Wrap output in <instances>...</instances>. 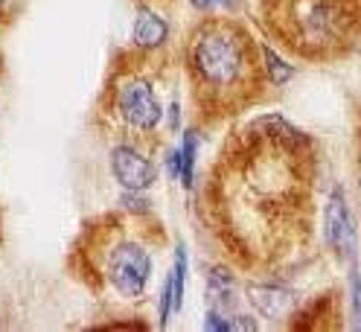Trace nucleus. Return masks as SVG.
I'll return each instance as SVG.
<instances>
[{
  "mask_svg": "<svg viewBox=\"0 0 361 332\" xmlns=\"http://www.w3.org/2000/svg\"><path fill=\"white\" fill-rule=\"evenodd\" d=\"M318 143L283 114L224 135L195 192V216L221 262L247 277H286L314 248Z\"/></svg>",
  "mask_w": 361,
  "mask_h": 332,
  "instance_id": "1",
  "label": "nucleus"
},
{
  "mask_svg": "<svg viewBox=\"0 0 361 332\" xmlns=\"http://www.w3.org/2000/svg\"><path fill=\"white\" fill-rule=\"evenodd\" d=\"M204 300H207V309H219V312H228V315L239 312V285L228 262H219L207 271Z\"/></svg>",
  "mask_w": 361,
  "mask_h": 332,
  "instance_id": "11",
  "label": "nucleus"
},
{
  "mask_svg": "<svg viewBox=\"0 0 361 332\" xmlns=\"http://www.w3.org/2000/svg\"><path fill=\"white\" fill-rule=\"evenodd\" d=\"M187 271H190V257H187V245L178 242L175 245V262L166 274L169 285H172V312L178 315L184 309V295H187Z\"/></svg>",
  "mask_w": 361,
  "mask_h": 332,
  "instance_id": "13",
  "label": "nucleus"
},
{
  "mask_svg": "<svg viewBox=\"0 0 361 332\" xmlns=\"http://www.w3.org/2000/svg\"><path fill=\"white\" fill-rule=\"evenodd\" d=\"M288 329H300V332H312V329H341L344 326V300L341 292H324L314 295L306 303H300L291 318L286 321Z\"/></svg>",
  "mask_w": 361,
  "mask_h": 332,
  "instance_id": "9",
  "label": "nucleus"
},
{
  "mask_svg": "<svg viewBox=\"0 0 361 332\" xmlns=\"http://www.w3.org/2000/svg\"><path fill=\"white\" fill-rule=\"evenodd\" d=\"M198 146H201V128L192 123L180 131V187L187 192L195 190V175H198Z\"/></svg>",
  "mask_w": 361,
  "mask_h": 332,
  "instance_id": "12",
  "label": "nucleus"
},
{
  "mask_svg": "<svg viewBox=\"0 0 361 332\" xmlns=\"http://www.w3.org/2000/svg\"><path fill=\"white\" fill-rule=\"evenodd\" d=\"M169 233L154 213L126 207L85 219L64 257V269L108 312L128 318L149 300L157 259Z\"/></svg>",
  "mask_w": 361,
  "mask_h": 332,
  "instance_id": "3",
  "label": "nucleus"
},
{
  "mask_svg": "<svg viewBox=\"0 0 361 332\" xmlns=\"http://www.w3.org/2000/svg\"><path fill=\"white\" fill-rule=\"evenodd\" d=\"M108 166H111V175H114L123 190L146 192V190H152L157 184L154 154L146 152L137 143H128V140L114 143L111 146V154H108Z\"/></svg>",
  "mask_w": 361,
  "mask_h": 332,
  "instance_id": "7",
  "label": "nucleus"
},
{
  "mask_svg": "<svg viewBox=\"0 0 361 332\" xmlns=\"http://www.w3.org/2000/svg\"><path fill=\"white\" fill-rule=\"evenodd\" d=\"M324 248L329 251V257L338 265H350L358 259V219L355 210L350 204V195L344 184H335L326 195V204H324Z\"/></svg>",
  "mask_w": 361,
  "mask_h": 332,
  "instance_id": "6",
  "label": "nucleus"
},
{
  "mask_svg": "<svg viewBox=\"0 0 361 332\" xmlns=\"http://www.w3.org/2000/svg\"><path fill=\"white\" fill-rule=\"evenodd\" d=\"M190 4L198 15H204V12H236L239 0H190Z\"/></svg>",
  "mask_w": 361,
  "mask_h": 332,
  "instance_id": "16",
  "label": "nucleus"
},
{
  "mask_svg": "<svg viewBox=\"0 0 361 332\" xmlns=\"http://www.w3.org/2000/svg\"><path fill=\"white\" fill-rule=\"evenodd\" d=\"M355 146H358V192H361V105H355Z\"/></svg>",
  "mask_w": 361,
  "mask_h": 332,
  "instance_id": "19",
  "label": "nucleus"
},
{
  "mask_svg": "<svg viewBox=\"0 0 361 332\" xmlns=\"http://www.w3.org/2000/svg\"><path fill=\"white\" fill-rule=\"evenodd\" d=\"M0 239H4V233H0Z\"/></svg>",
  "mask_w": 361,
  "mask_h": 332,
  "instance_id": "21",
  "label": "nucleus"
},
{
  "mask_svg": "<svg viewBox=\"0 0 361 332\" xmlns=\"http://www.w3.org/2000/svg\"><path fill=\"white\" fill-rule=\"evenodd\" d=\"M134 4H152V6H172L178 0H134Z\"/></svg>",
  "mask_w": 361,
  "mask_h": 332,
  "instance_id": "20",
  "label": "nucleus"
},
{
  "mask_svg": "<svg viewBox=\"0 0 361 332\" xmlns=\"http://www.w3.org/2000/svg\"><path fill=\"white\" fill-rule=\"evenodd\" d=\"M350 274H347V300H350V318L353 326L361 329V259L347 265Z\"/></svg>",
  "mask_w": 361,
  "mask_h": 332,
  "instance_id": "14",
  "label": "nucleus"
},
{
  "mask_svg": "<svg viewBox=\"0 0 361 332\" xmlns=\"http://www.w3.org/2000/svg\"><path fill=\"white\" fill-rule=\"evenodd\" d=\"M178 79L180 64L169 50L143 53L126 44L105 68L90 125L114 143L128 140L157 154L164 149L166 108L178 97Z\"/></svg>",
  "mask_w": 361,
  "mask_h": 332,
  "instance_id": "4",
  "label": "nucleus"
},
{
  "mask_svg": "<svg viewBox=\"0 0 361 332\" xmlns=\"http://www.w3.org/2000/svg\"><path fill=\"white\" fill-rule=\"evenodd\" d=\"M169 38H172L169 18L152 4H137L131 24V47L143 53H161L169 50Z\"/></svg>",
  "mask_w": 361,
  "mask_h": 332,
  "instance_id": "10",
  "label": "nucleus"
},
{
  "mask_svg": "<svg viewBox=\"0 0 361 332\" xmlns=\"http://www.w3.org/2000/svg\"><path fill=\"white\" fill-rule=\"evenodd\" d=\"M164 166H166L169 178L180 184V146H175V149H169V152L164 154Z\"/></svg>",
  "mask_w": 361,
  "mask_h": 332,
  "instance_id": "17",
  "label": "nucleus"
},
{
  "mask_svg": "<svg viewBox=\"0 0 361 332\" xmlns=\"http://www.w3.org/2000/svg\"><path fill=\"white\" fill-rule=\"evenodd\" d=\"M190 123L213 131L271 99L265 41L233 12H204L187 27L178 47Z\"/></svg>",
  "mask_w": 361,
  "mask_h": 332,
  "instance_id": "2",
  "label": "nucleus"
},
{
  "mask_svg": "<svg viewBox=\"0 0 361 332\" xmlns=\"http://www.w3.org/2000/svg\"><path fill=\"white\" fill-rule=\"evenodd\" d=\"M265 64H268V76H271V85H274L277 87V91H280V87L291 79V76H295V68H291V64L277 53V47H274V44H265Z\"/></svg>",
  "mask_w": 361,
  "mask_h": 332,
  "instance_id": "15",
  "label": "nucleus"
},
{
  "mask_svg": "<svg viewBox=\"0 0 361 332\" xmlns=\"http://www.w3.org/2000/svg\"><path fill=\"white\" fill-rule=\"evenodd\" d=\"M257 20L288 59L335 64L361 50V0H259Z\"/></svg>",
  "mask_w": 361,
  "mask_h": 332,
  "instance_id": "5",
  "label": "nucleus"
},
{
  "mask_svg": "<svg viewBox=\"0 0 361 332\" xmlns=\"http://www.w3.org/2000/svg\"><path fill=\"white\" fill-rule=\"evenodd\" d=\"M245 300L265 321L291 318L298 309V295L286 283V277H247L245 280Z\"/></svg>",
  "mask_w": 361,
  "mask_h": 332,
  "instance_id": "8",
  "label": "nucleus"
},
{
  "mask_svg": "<svg viewBox=\"0 0 361 332\" xmlns=\"http://www.w3.org/2000/svg\"><path fill=\"white\" fill-rule=\"evenodd\" d=\"M15 15H18V4H15V0H0V32H4L6 27H12Z\"/></svg>",
  "mask_w": 361,
  "mask_h": 332,
  "instance_id": "18",
  "label": "nucleus"
}]
</instances>
